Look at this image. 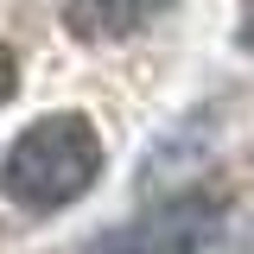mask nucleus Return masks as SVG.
I'll return each mask as SVG.
<instances>
[{
    "label": "nucleus",
    "instance_id": "obj_1",
    "mask_svg": "<svg viewBox=\"0 0 254 254\" xmlns=\"http://www.w3.org/2000/svg\"><path fill=\"white\" fill-rule=\"evenodd\" d=\"M95 178H102V133L89 127V115H45L0 159V190L26 216L70 210Z\"/></svg>",
    "mask_w": 254,
    "mask_h": 254
},
{
    "label": "nucleus",
    "instance_id": "obj_2",
    "mask_svg": "<svg viewBox=\"0 0 254 254\" xmlns=\"http://www.w3.org/2000/svg\"><path fill=\"white\" fill-rule=\"evenodd\" d=\"M222 235V203L203 197V190H185V197H165L146 216L108 229L102 242H89L83 254H203Z\"/></svg>",
    "mask_w": 254,
    "mask_h": 254
},
{
    "label": "nucleus",
    "instance_id": "obj_3",
    "mask_svg": "<svg viewBox=\"0 0 254 254\" xmlns=\"http://www.w3.org/2000/svg\"><path fill=\"white\" fill-rule=\"evenodd\" d=\"M165 6H172V0H58V13H64V26H70V38H83V45L127 38V32L153 26Z\"/></svg>",
    "mask_w": 254,
    "mask_h": 254
},
{
    "label": "nucleus",
    "instance_id": "obj_4",
    "mask_svg": "<svg viewBox=\"0 0 254 254\" xmlns=\"http://www.w3.org/2000/svg\"><path fill=\"white\" fill-rule=\"evenodd\" d=\"M13 89H19V64H13V51L0 45V108L13 102Z\"/></svg>",
    "mask_w": 254,
    "mask_h": 254
},
{
    "label": "nucleus",
    "instance_id": "obj_5",
    "mask_svg": "<svg viewBox=\"0 0 254 254\" xmlns=\"http://www.w3.org/2000/svg\"><path fill=\"white\" fill-rule=\"evenodd\" d=\"M248 51H254V13H248Z\"/></svg>",
    "mask_w": 254,
    "mask_h": 254
}]
</instances>
